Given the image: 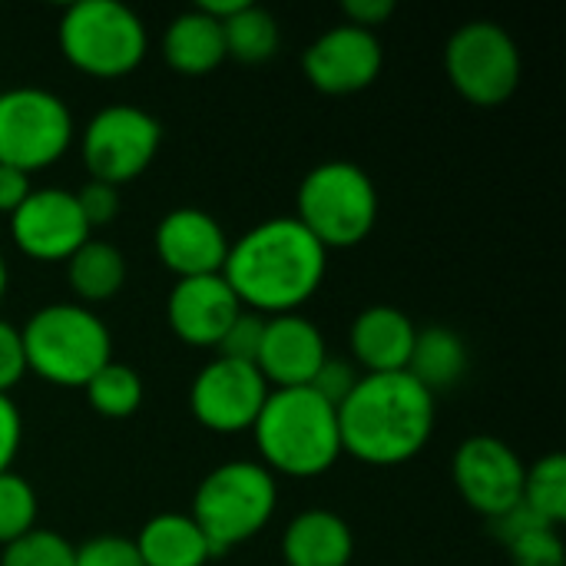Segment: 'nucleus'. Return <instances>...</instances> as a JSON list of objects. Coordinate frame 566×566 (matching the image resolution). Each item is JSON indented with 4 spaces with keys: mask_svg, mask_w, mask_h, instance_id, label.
<instances>
[{
    "mask_svg": "<svg viewBox=\"0 0 566 566\" xmlns=\"http://www.w3.org/2000/svg\"><path fill=\"white\" fill-rule=\"evenodd\" d=\"M76 566H143V557L126 537H93L76 547Z\"/></svg>",
    "mask_w": 566,
    "mask_h": 566,
    "instance_id": "31",
    "label": "nucleus"
},
{
    "mask_svg": "<svg viewBox=\"0 0 566 566\" xmlns=\"http://www.w3.org/2000/svg\"><path fill=\"white\" fill-rule=\"evenodd\" d=\"M444 70L468 103L501 106L521 86V46L507 27L494 20H471L451 33Z\"/></svg>",
    "mask_w": 566,
    "mask_h": 566,
    "instance_id": "9",
    "label": "nucleus"
},
{
    "mask_svg": "<svg viewBox=\"0 0 566 566\" xmlns=\"http://www.w3.org/2000/svg\"><path fill=\"white\" fill-rule=\"evenodd\" d=\"M13 245L36 262H66L86 239L90 226L66 189H33L10 216Z\"/></svg>",
    "mask_w": 566,
    "mask_h": 566,
    "instance_id": "14",
    "label": "nucleus"
},
{
    "mask_svg": "<svg viewBox=\"0 0 566 566\" xmlns=\"http://www.w3.org/2000/svg\"><path fill=\"white\" fill-rule=\"evenodd\" d=\"M524 461L501 438H468L451 461V478L458 494L471 511L488 521L504 517L521 504L524 494Z\"/></svg>",
    "mask_w": 566,
    "mask_h": 566,
    "instance_id": "11",
    "label": "nucleus"
},
{
    "mask_svg": "<svg viewBox=\"0 0 566 566\" xmlns=\"http://www.w3.org/2000/svg\"><path fill=\"white\" fill-rule=\"evenodd\" d=\"M0 566H76V547L53 531L33 527L3 547Z\"/></svg>",
    "mask_w": 566,
    "mask_h": 566,
    "instance_id": "28",
    "label": "nucleus"
},
{
    "mask_svg": "<svg viewBox=\"0 0 566 566\" xmlns=\"http://www.w3.org/2000/svg\"><path fill=\"white\" fill-rule=\"evenodd\" d=\"M23 375H27V358H23L20 328L0 318V395H10V388H17Z\"/></svg>",
    "mask_w": 566,
    "mask_h": 566,
    "instance_id": "34",
    "label": "nucleus"
},
{
    "mask_svg": "<svg viewBox=\"0 0 566 566\" xmlns=\"http://www.w3.org/2000/svg\"><path fill=\"white\" fill-rule=\"evenodd\" d=\"M342 10H345V17H348L345 23H355V27L375 33V30L395 13V0H345Z\"/></svg>",
    "mask_w": 566,
    "mask_h": 566,
    "instance_id": "36",
    "label": "nucleus"
},
{
    "mask_svg": "<svg viewBox=\"0 0 566 566\" xmlns=\"http://www.w3.org/2000/svg\"><path fill=\"white\" fill-rule=\"evenodd\" d=\"M163 56L176 73H186V76L212 73L226 60L222 23L202 13L199 7L179 13L163 33Z\"/></svg>",
    "mask_w": 566,
    "mask_h": 566,
    "instance_id": "20",
    "label": "nucleus"
},
{
    "mask_svg": "<svg viewBox=\"0 0 566 566\" xmlns=\"http://www.w3.org/2000/svg\"><path fill=\"white\" fill-rule=\"evenodd\" d=\"M269 391L272 388L255 365L212 358L189 388V408L202 428L216 434H239L252 431Z\"/></svg>",
    "mask_w": 566,
    "mask_h": 566,
    "instance_id": "12",
    "label": "nucleus"
},
{
    "mask_svg": "<svg viewBox=\"0 0 566 566\" xmlns=\"http://www.w3.org/2000/svg\"><path fill=\"white\" fill-rule=\"evenodd\" d=\"M262 332H265V315H255V312L242 308V315L229 325V332L219 342V358L255 365L259 348H262Z\"/></svg>",
    "mask_w": 566,
    "mask_h": 566,
    "instance_id": "30",
    "label": "nucleus"
},
{
    "mask_svg": "<svg viewBox=\"0 0 566 566\" xmlns=\"http://www.w3.org/2000/svg\"><path fill=\"white\" fill-rule=\"evenodd\" d=\"M76 206L86 219L90 229L96 226H109L116 216H119V189L109 186V182H99V179H90L86 186H80L76 192Z\"/></svg>",
    "mask_w": 566,
    "mask_h": 566,
    "instance_id": "32",
    "label": "nucleus"
},
{
    "mask_svg": "<svg viewBox=\"0 0 566 566\" xmlns=\"http://www.w3.org/2000/svg\"><path fill=\"white\" fill-rule=\"evenodd\" d=\"M328 252L295 219L279 216L252 226L245 235L229 242L222 279L255 315H292L322 285Z\"/></svg>",
    "mask_w": 566,
    "mask_h": 566,
    "instance_id": "1",
    "label": "nucleus"
},
{
    "mask_svg": "<svg viewBox=\"0 0 566 566\" xmlns=\"http://www.w3.org/2000/svg\"><path fill=\"white\" fill-rule=\"evenodd\" d=\"M434 415V395L408 371L361 375L338 405L342 451L375 468L405 464L431 441Z\"/></svg>",
    "mask_w": 566,
    "mask_h": 566,
    "instance_id": "2",
    "label": "nucleus"
},
{
    "mask_svg": "<svg viewBox=\"0 0 566 566\" xmlns=\"http://www.w3.org/2000/svg\"><path fill=\"white\" fill-rule=\"evenodd\" d=\"M73 143L70 106L40 86H13L0 93V166L36 172L63 159Z\"/></svg>",
    "mask_w": 566,
    "mask_h": 566,
    "instance_id": "8",
    "label": "nucleus"
},
{
    "mask_svg": "<svg viewBox=\"0 0 566 566\" xmlns=\"http://www.w3.org/2000/svg\"><path fill=\"white\" fill-rule=\"evenodd\" d=\"M143 566H206L216 554L189 514H159L133 541Z\"/></svg>",
    "mask_w": 566,
    "mask_h": 566,
    "instance_id": "21",
    "label": "nucleus"
},
{
    "mask_svg": "<svg viewBox=\"0 0 566 566\" xmlns=\"http://www.w3.org/2000/svg\"><path fill=\"white\" fill-rule=\"evenodd\" d=\"M352 554V527L332 511L298 514L282 537V557L289 566H348Z\"/></svg>",
    "mask_w": 566,
    "mask_h": 566,
    "instance_id": "19",
    "label": "nucleus"
},
{
    "mask_svg": "<svg viewBox=\"0 0 566 566\" xmlns=\"http://www.w3.org/2000/svg\"><path fill=\"white\" fill-rule=\"evenodd\" d=\"M222 40L226 56L239 63H265L279 50V20L265 7L245 3L222 20Z\"/></svg>",
    "mask_w": 566,
    "mask_h": 566,
    "instance_id": "24",
    "label": "nucleus"
},
{
    "mask_svg": "<svg viewBox=\"0 0 566 566\" xmlns=\"http://www.w3.org/2000/svg\"><path fill=\"white\" fill-rule=\"evenodd\" d=\"M325 358H328V348L315 322L302 318L298 312L265 318L255 368L272 391L308 388L318 368L325 365Z\"/></svg>",
    "mask_w": 566,
    "mask_h": 566,
    "instance_id": "16",
    "label": "nucleus"
},
{
    "mask_svg": "<svg viewBox=\"0 0 566 566\" xmlns=\"http://www.w3.org/2000/svg\"><path fill=\"white\" fill-rule=\"evenodd\" d=\"M514 566H566V551L557 527H534L507 544Z\"/></svg>",
    "mask_w": 566,
    "mask_h": 566,
    "instance_id": "29",
    "label": "nucleus"
},
{
    "mask_svg": "<svg viewBox=\"0 0 566 566\" xmlns=\"http://www.w3.org/2000/svg\"><path fill=\"white\" fill-rule=\"evenodd\" d=\"M358 378H361V375L355 371L352 361H342V358H332V355H328L325 365L318 368V375L312 378L308 388H312L318 398H325L328 405L338 408V405L352 395V388L358 385Z\"/></svg>",
    "mask_w": 566,
    "mask_h": 566,
    "instance_id": "33",
    "label": "nucleus"
},
{
    "mask_svg": "<svg viewBox=\"0 0 566 566\" xmlns=\"http://www.w3.org/2000/svg\"><path fill=\"white\" fill-rule=\"evenodd\" d=\"M30 192L33 189H30V176L27 172H20L13 166H0V212L3 216H13Z\"/></svg>",
    "mask_w": 566,
    "mask_h": 566,
    "instance_id": "37",
    "label": "nucleus"
},
{
    "mask_svg": "<svg viewBox=\"0 0 566 566\" xmlns=\"http://www.w3.org/2000/svg\"><path fill=\"white\" fill-rule=\"evenodd\" d=\"M27 371L60 388H86L113 361V338L103 318L80 302H53L20 328Z\"/></svg>",
    "mask_w": 566,
    "mask_h": 566,
    "instance_id": "4",
    "label": "nucleus"
},
{
    "mask_svg": "<svg viewBox=\"0 0 566 566\" xmlns=\"http://www.w3.org/2000/svg\"><path fill=\"white\" fill-rule=\"evenodd\" d=\"M20 438H23L20 411L10 401V395H0V474L10 471V464L20 451Z\"/></svg>",
    "mask_w": 566,
    "mask_h": 566,
    "instance_id": "35",
    "label": "nucleus"
},
{
    "mask_svg": "<svg viewBox=\"0 0 566 566\" xmlns=\"http://www.w3.org/2000/svg\"><path fill=\"white\" fill-rule=\"evenodd\" d=\"M36 527V491L27 478L7 471L0 474V544H13L17 537Z\"/></svg>",
    "mask_w": 566,
    "mask_h": 566,
    "instance_id": "27",
    "label": "nucleus"
},
{
    "mask_svg": "<svg viewBox=\"0 0 566 566\" xmlns=\"http://www.w3.org/2000/svg\"><path fill=\"white\" fill-rule=\"evenodd\" d=\"M86 398L103 418H129L143 405V378L129 365L109 361L90 378Z\"/></svg>",
    "mask_w": 566,
    "mask_h": 566,
    "instance_id": "26",
    "label": "nucleus"
},
{
    "mask_svg": "<svg viewBox=\"0 0 566 566\" xmlns=\"http://www.w3.org/2000/svg\"><path fill=\"white\" fill-rule=\"evenodd\" d=\"M163 143V126L156 116L133 103H109L103 106L80 136V153L90 179L123 186L143 176Z\"/></svg>",
    "mask_w": 566,
    "mask_h": 566,
    "instance_id": "10",
    "label": "nucleus"
},
{
    "mask_svg": "<svg viewBox=\"0 0 566 566\" xmlns=\"http://www.w3.org/2000/svg\"><path fill=\"white\" fill-rule=\"evenodd\" d=\"M405 371L434 395V391L461 381V375L468 371V348H464L461 335L451 328H441V325L421 328Z\"/></svg>",
    "mask_w": 566,
    "mask_h": 566,
    "instance_id": "22",
    "label": "nucleus"
},
{
    "mask_svg": "<svg viewBox=\"0 0 566 566\" xmlns=\"http://www.w3.org/2000/svg\"><path fill=\"white\" fill-rule=\"evenodd\" d=\"M418 328L415 322L391 305H371L365 308L348 332V345L355 361L365 368V375H388L405 371L411 348H415Z\"/></svg>",
    "mask_w": 566,
    "mask_h": 566,
    "instance_id": "18",
    "label": "nucleus"
},
{
    "mask_svg": "<svg viewBox=\"0 0 566 566\" xmlns=\"http://www.w3.org/2000/svg\"><path fill=\"white\" fill-rule=\"evenodd\" d=\"M156 255L179 279L219 275L229 255V235L206 209H172L156 226Z\"/></svg>",
    "mask_w": 566,
    "mask_h": 566,
    "instance_id": "15",
    "label": "nucleus"
},
{
    "mask_svg": "<svg viewBox=\"0 0 566 566\" xmlns=\"http://www.w3.org/2000/svg\"><path fill=\"white\" fill-rule=\"evenodd\" d=\"M385 66V46L378 33L355 23H338L318 33L302 53V70L315 90L328 96H348L378 80Z\"/></svg>",
    "mask_w": 566,
    "mask_h": 566,
    "instance_id": "13",
    "label": "nucleus"
},
{
    "mask_svg": "<svg viewBox=\"0 0 566 566\" xmlns=\"http://www.w3.org/2000/svg\"><path fill=\"white\" fill-rule=\"evenodd\" d=\"M279 504L275 474L255 461H226L212 468L192 497V521L206 534L212 554H226L272 521Z\"/></svg>",
    "mask_w": 566,
    "mask_h": 566,
    "instance_id": "5",
    "label": "nucleus"
},
{
    "mask_svg": "<svg viewBox=\"0 0 566 566\" xmlns=\"http://www.w3.org/2000/svg\"><path fill=\"white\" fill-rule=\"evenodd\" d=\"M255 448L262 468L289 478H318L345 454L338 434V408L312 388L269 391L255 424Z\"/></svg>",
    "mask_w": 566,
    "mask_h": 566,
    "instance_id": "3",
    "label": "nucleus"
},
{
    "mask_svg": "<svg viewBox=\"0 0 566 566\" xmlns=\"http://www.w3.org/2000/svg\"><path fill=\"white\" fill-rule=\"evenodd\" d=\"M521 504L544 521L547 527H560L566 521V458L547 454L534 468L524 471Z\"/></svg>",
    "mask_w": 566,
    "mask_h": 566,
    "instance_id": "25",
    "label": "nucleus"
},
{
    "mask_svg": "<svg viewBox=\"0 0 566 566\" xmlns=\"http://www.w3.org/2000/svg\"><path fill=\"white\" fill-rule=\"evenodd\" d=\"M7 282H10V272H7V262H3V255H0V298H3V292H7Z\"/></svg>",
    "mask_w": 566,
    "mask_h": 566,
    "instance_id": "38",
    "label": "nucleus"
},
{
    "mask_svg": "<svg viewBox=\"0 0 566 566\" xmlns=\"http://www.w3.org/2000/svg\"><path fill=\"white\" fill-rule=\"evenodd\" d=\"M66 279H70V289L76 292L80 305L106 302L126 282V259L116 245H109L103 239H86L66 259Z\"/></svg>",
    "mask_w": 566,
    "mask_h": 566,
    "instance_id": "23",
    "label": "nucleus"
},
{
    "mask_svg": "<svg viewBox=\"0 0 566 566\" xmlns=\"http://www.w3.org/2000/svg\"><path fill=\"white\" fill-rule=\"evenodd\" d=\"M295 209V219L325 252L352 249L365 242L378 222V189L361 166L328 159L302 179Z\"/></svg>",
    "mask_w": 566,
    "mask_h": 566,
    "instance_id": "6",
    "label": "nucleus"
},
{
    "mask_svg": "<svg viewBox=\"0 0 566 566\" xmlns=\"http://www.w3.org/2000/svg\"><path fill=\"white\" fill-rule=\"evenodd\" d=\"M56 36L63 56L99 80L126 76L146 56V23L119 0H76L60 17Z\"/></svg>",
    "mask_w": 566,
    "mask_h": 566,
    "instance_id": "7",
    "label": "nucleus"
},
{
    "mask_svg": "<svg viewBox=\"0 0 566 566\" xmlns=\"http://www.w3.org/2000/svg\"><path fill=\"white\" fill-rule=\"evenodd\" d=\"M242 315V302L219 275H196L179 279L166 302L169 328L179 342L192 348H219L229 325Z\"/></svg>",
    "mask_w": 566,
    "mask_h": 566,
    "instance_id": "17",
    "label": "nucleus"
}]
</instances>
